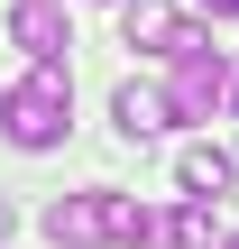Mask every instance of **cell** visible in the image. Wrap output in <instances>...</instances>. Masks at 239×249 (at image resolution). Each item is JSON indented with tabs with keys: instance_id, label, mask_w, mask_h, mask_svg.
<instances>
[{
	"instance_id": "6da1fadb",
	"label": "cell",
	"mask_w": 239,
	"mask_h": 249,
	"mask_svg": "<svg viewBox=\"0 0 239 249\" xmlns=\"http://www.w3.org/2000/svg\"><path fill=\"white\" fill-rule=\"evenodd\" d=\"M64 129H74V74L64 65H28L0 92V139L28 148V157H46V148H64Z\"/></svg>"
},
{
	"instance_id": "7a4b0ae2",
	"label": "cell",
	"mask_w": 239,
	"mask_h": 249,
	"mask_svg": "<svg viewBox=\"0 0 239 249\" xmlns=\"http://www.w3.org/2000/svg\"><path fill=\"white\" fill-rule=\"evenodd\" d=\"M166 102H175V120H212L230 102V55L203 28H175V83H166Z\"/></svg>"
},
{
	"instance_id": "3957f363",
	"label": "cell",
	"mask_w": 239,
	"mask_h": 249,
	"mask_svg": "<svg viewBox=\"0 0 239 249\" xmlns=\"http://www.w3.org/2000/svg\"><path fill=\"white\" fill-rule=\"evenodd\" d=\"M9 46L28 55V65H64V46H74V18H64V0H9Z\"/></svg>"
},
{
	"instance_id": "277c9868",
	"label": "cell",
	"mask_w": 239,
	"mask_h": 249,
	"mask_svg": "<svg viewBox=\"0 0 239 249\" xmlns=\"http://www.w3.org/2000/svg\"><path fill=\"white\" fill-rule=\"evenodd\" d=\"M111 120H120V139H157V129H175V102L157 83H120L111 92Z\"/></svg>"
},
{
	"instance_id": "5b68a950",
	"label": "cell",
	"mask_w": 239,
	"mask_h": 249,
	"mask_svg": "<svg viewBox=\"0 0 239 249\" xmlns=\"http://www.w3.org/2000/svg\"><path fill=\"white\" fill-rule=\"evenodd\" d=\"M175 0H120V46H147V55H175Z\"/></svg>"
},
{
	"instance_id": "8992f818",
	"label": "cell",
	"mask_w": 239,
	"mask_h": 249,
	"mask_svg": "<svg viewBox=\"0 0 239 249\" xmlns=\"http://www.w3.org/2000/svg\"><path fill=\"white\" fill-rule=\"evenodd\" d=\"M46 240L55 249H92L101 240V194H55L46 203Z\"/></svg>"
},
{
	"instance_id": "52a82bcc",
	"label": "cell",
	"mask_w": 239,
	"mask_h": 249,
	"mask_svg": "<svg viewBox=\"0 0 239 249\" xmlns=\"http://www.w3.org/2000/svg\"><path fill=\"white\" fill-rule=\"evenodd\" d=\"M101 240H120V249H147V240H166V222H157L147 203H129V194H101Z\"/></svg>"
},
{
	"instance_id": "ba28073f",
	"label": "cell",
	"mask_w": 239,
	"mask_h": 249,
	"mask_svg": "<svg viewBox=\"0 0 239 249\" xmlns=\"http://www.w3.org/2000/svg\"><path fill=\"white\" fill-rule=\"evenodd\" d=\"M175 176H184V194H203V203H212V194H230V148H212V139H203V148H184V157H175Z\"/></svg>"
},
{
	"instance_id": "9c48e42d",
	"label": "cell",
	"mask_w": 239,
	"mask_h": 249,
	"mask_svg": "<svg viewBox=\"0 0 239 249\" xmlns=\"http://www.w3.org/2000/svg\"><path fill=\"white\" fill-rule=\"evenodd\" d=\"M166 249H212V203H203V194L166 213Z\"/></svg>"
},
{
	"instance_id": "30bf717a",
	"label": "cell",
	"mask_w": 239,
	"mask_h": 249,
	"mask_svg": "<svg viewBox=\"0 0 239 249\" xmlns=\"http://www.w3.org/2000/svg\"><path fill=\"white\" fill-rule=\"evenodd\" d=\"M203 9H212V18H239V0H203Z\"/></svg>"
},
{
	"instance_id": "8fae6325",
	"label": "cell",
	"mask_w": 239,
	"mask_h": 249,
	"mask_svg": "<svg viewBox=\"0 0 239 249\" xmlns=\"http://www.w3.org/2000/svg\"><path fill=\"white\" fill-rule=\"evenodd\" d=\"M230 120H239V65H230Z\"/></svg>"
},
{
	"instance_id": "7c38bea8",
	"label": "cell",
	"mask_w": 239,
	"mask_h": 249,
	"mask_svg": "<svg viewBox=\"0 0 239 249\" xmlns=\"http://www.w3.org/2000/svg\"><path fill=\"white\" fill-rule=\"evenodd\" d=\"M0 240H9V203H0Z\"/></svg>"
},
{
	"instance_id": "4fadbf2b",
	"label": "cell",
	"mask_w": 239,
	"mask_h": 249,
	"mask_svg": "<svg viewBox=\"0 0 239 249\" xmlns=\"http://www.w3.org/2000/svg\"><path fill=\"white\" fill-rule=\"evenodd\" d=\"M221 249H239V240H221Z\"/></svg>"
}]
</instances>
